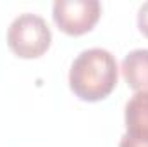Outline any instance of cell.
I'll return each mask as SVG.
<instances>
[{
    "label": "cell",
    "mask_w": 148,
    "mask_h": 147,
    "mask_svg": "<svg viewBox=\"0 0 148 147\" xmlns=\"http://www.w3.org/2000/svg\"><path fill=\"white\" fill-rule=\"evenodd\" d=\"M52 43L50 26L43 17L31 12L17 16L7 30V45L21 59L41 57Z\"/></svg>",
    "instance_id": "cell-2"
},
{
    "label": "cell",
    "mask_w": 148,
    "mask_h": 147,
    "mask_svg": "<svg viewBox=\"0 0 148 147\" xmlns=\"http://www.w3.org/2000/svg\"><path fill=\"white\" fill-rule=\"evenodd\" d=\"M102 16L97 0H57L52 7L53 23L69 37H81L91 31Z\"/></svg>",
    "instance_id": "cell-3"
},
{
    "label": "cell",
    "mask_w": 148,
    "mask_h": 147,
    "mask_svg": "<svg viewBox=\"0 0 148 147\" xmlns=\"http://www.w3.org/2000/svg\"><path fill=\"white\" fill-rule=\"evenodd\" d=\"M138 28L148 38V2H145L138 10Z\"/></svg>",
    "instance_id": "cell-6"
},
{
    "label": "cell",
    "mask_w": 148,
    "mask_h": 147,
    "mask_svg": "<svg viewBox=\"0 0 148 147\" xmlns=\"http://www.w3.org/2000/svg\"><path fill=\"white\" fill-rule=\"evenodd\" d=\"M119 147H148V142H141V140H133L126 135L121 137V142H119Z\"/></svg>",
    "instance_id": "cell-7"
},
{
    "label": "cell",
    "mask_w": 148,
    "mask_h": 147,
    "mask_svg": "<svg viewBox=\"0 0 148 147\" xmlns=\"http://www.w3.org/2000/svg\"><path fill=\"white\" fill-rule=\"evenodd\" d=\"M119 80L117 61L105 49L83 50L71 64L69 88L84 102L103 101L114 92Z\"/></svg>",
    "instance_id": "cell-1"
},
{
    "label": "cell",
    "mask_w": 148,
    "mask_h": 147,
    "mask_svg": "<svg viewBox=\"0 0 148 147\" xmlns=\"http://www.w3.org/2000/svg\"><path fill=\"white\" fill-rule=\"evenodd\" d=\"M122 76L131 90L148 94V49L131 50L121 64Z\"/></svg>",
    "instance_id": "cell-5"
},
{
    "label": "cell",
    "mask_w": 148,
    "mask_h": 147,
    "mask_svg": "<svg viewBox=\"0 0 148 147\" xmlns=\"http://www.w3.org/2000/svg\"><path fill=\"white\" fill-rule=\"evenodd\" d=\"M126 137L148 142V94H134L124 109Z\"/></svg>",
    "instance_id": "cell-4"
}]
</instances>
